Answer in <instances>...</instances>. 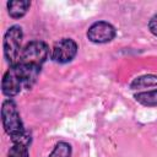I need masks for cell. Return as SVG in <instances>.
Instances as JSON below:
<instances>
[{"mask_svg": "<svg viewBox=\"0 0 157 157\" xmlns=\"http://www.w3.org/2000/svg\"><path fill=\"white\" fill-rule=\"evenodd\" d=\"M39 72H40L39 70L27 67L20 63L10 65L2 76V81H1L2 93L6 97L12 98L17 96L23 88H31L34 85Z\"/></svg>", "mask_w": 157, "mask_h": 157, "instance_id": "obj_1", "label": "cell"}, {"mask_svg": "<svg viewBox=\"0 0 157 157\" xmlns=\"http://www.w3.org/2000/svg\"><path fill=\"white\" fill-rule=\"evenodd\" d=\"M1 120L4 130L11 137L12 144H23L26 146L31 145V135L25 130L17 105L11 98L2 102Z\"/></svg>", "mask_w": 157, "mask_h": 157, "instance_id": "obj_2", "label": "cell"}, {"mask_svg": "<svg viewBox=\"0 0 157 157\" xmlns=\"http://www.w3.org/2000/svg\"><path fill=\"white\" fill-rule=\"evenodd\" d=\"M49 56V47L45 42L43 40H31L28 42L21 52V56L20 60L17 63L34 69V70H39L42 69L43 64L47 61Z\"/></svg>", "mask_w": 157, "mask_h": 157, "instance_id": "obj_3", "label": "cell"}, {"mask_svg": "<svg viewBox=\"0 0 157 157\" xmlns=\"http://www.w3.org/2000/svg\"><path fill=\"white\" fill-rule=\"evenodd\" d=\"M23 31L21 26L13 25L4 34V56L10 65L16 64L21 56Z\"/></svg>", "mask_w": 157, "mask_h": 157, "instance_id": "obj_4", "label": "cell"}, {"mask_svg": "<svg viewBox=\"0 0 157 157\" xmlns=\"http://www.w3.org/2000/svg\"><path fill=\"white\" fill-rule=\"evenodd\" d=\"M77 50H78V45L74 39L61 38L53 45L50 58L55 63L66 64V63H70L76 56Z\"/></svg>", "mask_w": 157, "mask_h": 157, "instance_id": "obj_5", "label": "cell"}, {"mask_svg": "<svg viewBox=\"0 0 157 157\" xmlns=\"http://www.w3.org/2000/svg\"><path fill=\"white\" fill-rule=\"evenodd\" d=\"M90 42L96 44H104L113 40L117 36L115 27L107 21H97L90 26L86 33Z\"/></svg>", "mask_w": 157, "mask_h": 157, "instance_id": "obj_6", "label": "cell"}, {"mask_svg": "<svg viewBox=\"0 0 157 157\" xmlns=\"http://www.w3.org/2000/svg\"><path fill=\"white\" fill-rule=\"evenodd\" d=\"M6 7H7V12H9L10 17L21 18L29 10L31 1H28V0H12V1H7Z\"/></svg>", "mask_w": 157, "mask_h": 157, "instance_id": "obj_7", "label": "cell"}, {"mask_svg": "<svg viewBox=\"0 0 157 157\" xmlns=\"http://www.w3.org/2000/svg\"><path fill=\"white\" fill-rule=\"evenodd\" d=\"M155 86H157V76L152 75V74L139 76V77L134 78L132 82L130 83V87L132 90L146 88V87H155Z\"/></svg>", "mask_w": 157, "mask_h": 157, "instance_id": "obj_8", "label": "cell"}, {"mask_svg": "<svg viewBox=\"0 0 157 157\" xmlns=\"http://www.w3.org/2000/svg\"><path fill=\"white\" fill-rule=\"evenodd\" d=\"M134 97L140 104H142L145 107H156L157 105V88L151 90V91L139 92Z\"/></svg>", "mask_w": 157, "mask_h": 157, "instance_id": "obj_9", "label": "cell"}, {"mask_svg": "<svg viewBox=\"0 0 157 157\" xmlns=\"http://www.w3.org/2000/svg\"><path fill=\"white\" fill-rule=\"evenodd\" d=\"M71 156H72L71 145L65 141H60L54 146L53 151L49 153L48 157H71Z\"/></svg>", "mask_w": 157, "mask_h": 157, "instance_id": "obj_10", "label": "cell"}, {"mask_svg": "<svg viewBox=\"0 0 157 157\" xmlns=\"http://www.w3.org/2000/svg\"><path fill=\"white\" fill-rule=\"evenodd\" d=\"M7 157H29L28 146L23 144H12V147L9 150Z\"/></svg>", "mask_w": 157, "mask_h": 157, "instance_id": "obj_11", "label": "cell"}, {"mask_svg": "<svg viewBox=\"0 0 157 157\" xmlns=\"http://www.w3.org/2000/svg\"><path fill=\"white\" fill-rule=\"evenodd\" d=\"M148 29H150V32H151L153 36L157 37V13L153 15V16L150 18V21H148Z\"/></svg>", "mask_w": 157, "mask_h": 157, "instance_id": "obj_12", "label": "cell"}]
</instances>
